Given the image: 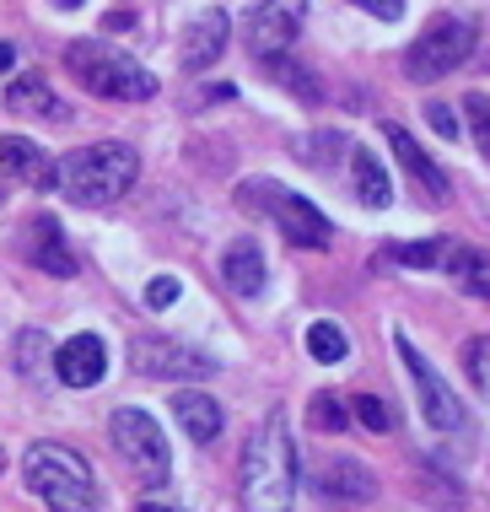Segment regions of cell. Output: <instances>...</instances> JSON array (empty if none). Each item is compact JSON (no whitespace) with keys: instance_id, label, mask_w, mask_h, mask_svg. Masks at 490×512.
Masks as SVG:
<instances>
[{"instance_id":"1","label":"cell","mask_w":490,"mask_h":512,"mask_svg":"<svg viewBox=\"0 0 490 512\" xmlns=\"http://www.w3.org/2000/svg\"><path fill=\"white\" fill-rule=\"evenodd\" d=\"M248 512H291L297 502V442H291L286 410H270L259 432L243 448V475H237Z\"/></svg>"},{"instance_id":"2","label":"cell","mask_w":490,"mask_h":512,"mask_svg":"<svg viewBox=\"0 0 490 512\" xmlns=\"http://www.w3.org/2000/svg\"><path fill=\"white\" fill-rule=\"evenodd\" d=\"M140 157L124 141H97V146H76L54 162V189L76 205H114L135 189Z\"/></svg>"},{"instance_id":"3","label":"cell","mask_w":490,"mask_h":512,"mask_svg":"<svg viewBox=\"0 0 490 512\" xmlns=\"http://www.w3.org/2000/svg\"><path fill=\"white\" fill-rule=\"evenodd\" d=\"M22 480L49 512H97V480L65 442H33L22 453Z\"/></svg>"},{"instance_id":"4","label":"cell","mask_w":490,"mask_h":512,"mask_svg":"<svg viewBox=\"0 0 490 512\" xmlns=\"http://www.w3.org/2000/svg\"><path fill=\"white\" fill-rule=\"evenodd\" d=\"M65 65H70V76H76L81 87L97 92V98H114V103L157 98V76H151L146 65H135L130 54H119L108 44H92V38H76V44L65 49Z\"/></svg>"},{"instance_id":"5","label":"cell","mask_w":490,"mask_h":512,"mask_svg":"<svg viewBox=\"0 0 490 512\" xmlns=\"http://www.w3.org/2000/svg\"><path fill=\"white\" fill-rule=\"evenodd\" d=\"M108 432H114L119 459L130 464L146 486H167V480H173V453H167V437L157 432V421H151L146 410H135V405L114 410Z\"/></svg>"},{"instance_id":"6","label":"cell","mask_w":490,"mask_h":512,"mask_svg":"<svg viewBox=\"0 0 490 512\" xmlns=\"http://www.w3.org/2000/svg\"><path fill=\"white\" fill-rule=\"evenodd\" d=\"M469 54H474V22L437 17L410 44V54H404V71H410V81H437V76H453Z\"/></svg>"},{"instance_id":"7","label":"cell","mask_w":490,"mask_h":512,"mask_svg":"<svg viewBox=\"0 0 490 512\" xmlns=\"http://www.w3.org/2000/svg\"><path fill=\"white\" fill-rule=\"evenodd\" d=\"M243 200L270 205V211H275V227L286 232L291 248H329V238H334L329 216L318 211L313 200L291 195V189H280V184H243Z\"/></svg>"},{"instance_id":"8","label":"cell","mask_w":490,"mask_h":512,"mask_svg":"<svg viewBox=\"0 0 490 512\" xmlns=\"http://www.w3.org/2000/svg\"><path fill=\"white\" fill-rule=\"evenodd\" d=\"M130 367L146 372V378H167V383H189V378H216V356L194 351V345H178V340H162V335H146L130 345Z\"/></svg>"},{"instance_id":"9","label":"cell","mask_w":490,"mask_h":512,"mask_svg":"<svg viewBox=\"0 0 490 512\" xmlns=\"http://www.w3.org/2000/svg\"><path fill=\"white\" fill-rule=\"evenodd\" d=\"M394 345H399V362H404V372H410V383H415V394H420L426 421L437 426V432H458V426H464V405H458V394L442 383V372L415 351L410 335H394Z\"/></svg>"},{"instance_id":"10","label":"cell","mask_w":490,"mask_h":512,"mask_svg":"<svg viewBox=\"0 0 490 512\" xmlns=\"http://www.w3.org/2000/svg\"><path fill=\"white\" fill-rule=\"evenodd\" d=\"M302 22H307V0H264L248 17V49L259 60H275V54H286L302 38Z\"/></svg>"},{"instance_id":"11","label":"cell","mask_w":490,"mask_h":512,"mask_svg":"<svg viewBox=\"0 0 490 512\" xmlns=\"http://www.w3.org/2000/svg\"><path fill=\"white\" fill-rule=\"evenodd\" d=\"M313 491L324 496V502H334V507H345V502H372V496H377V475H372L361 459H329V464H318Z\"/></svg>"},{"instance_id":"12","label":"cell","mask_w":490,"mask_h":512,"mask_svg":"<svg viewBox=\"0 0 490 512\" xmlns=\"http://www.w3.org/2000/svg\"><path fill=\"white\" fill-rule=\"evenodd\" d=\"M54 372H60L65 389H92V383H103V372H108V345L97 335L65 340L60 351H54Z\"/></svg>"},{"instance_id":"13","label":"cell","mask_w":490,"mask_h":512,"mask_svg":"<svg viewBox=\"0 0 490 512\" xmlns=\"http://www.w3.org/2000/svg\"><path fill=\"white\" fill-rule=\"evenodd\" d=\"M227 33H232V22L221 6L200 11L184 33V71H210V65L221 60V49H227Z\"/></svg>"},{"instance_id":"14","label":"cell","mask_w":490,"mask_h":512,"mask_svg":"<svg viewBox=\"0 0 490 512\" xmlns=\"http://www.w3.org/2000/svg\"><path fill=\"white\" fill-rule=\"evenodd\" d=\"M383 135H388V146H394V157L404 162V173L415 178V189H420V195H426V200H437V205H447V195H453V189H447V178H442L437 162H431L426 151L415 146V135H410V130H399V124H388Z\"/></svg>"},{"instance_id":"15","label":"cell","mask_w":490,"mask_h":512,"mask_svg":"<svg viewBox=\"0 0 490 512\" xmlns=\"http://www.w3.org/2000/svg\"><path fill=\"white\" fill-rule=\"evenodd\" d=\"M0 168L17 173L27 189H54V157L38 151L27 135H0Z\"/></svg>"},{"instance_id":"16","label":"cell","mask_w":490,"mask_h":512,"mask_svg":"<svg viewBox=\"0 0 490 512\" xmlns=\"http://www.w3.org/2000/svg\"><path fill=\"white\" fill-rule=\"evenodd\" d=\"M27 254H33L38 270L49 275H76V254H70L65 232L54 216H33V227H27Z\"/></svg>"},{"instance_id":"17","label":"cell","mask_w":490,"mask_h":512,"mask_svg":"<svg viewBox=\"0 0 490 512\" xmlns=\"http://www.w3.org/2000/svg\"><path fill=\"white\" fill-rule=\"evenodd\" d=\"M6 108L11 114H22V119H70V108L49 92V81L38 76V71H27V76H17L6 87Z\"/></svg>"},{"instance_id":"18","label":"cell","mask_w":490,"mask_h":512,"mask_svg":"<svg viewBox=\"0 0 490 512\" xmlns=\"http://www.w3.org/2000/svg\"><path fill=\"white\" fill-rule=\"evenodd\" d=\"M221 275H227V286L237 297H259L264 292V254H259V243H248V238H237L227 254H221Z\"/></svg>"},{"instance_id":"19","label":"cell","mask_w":490,"mask_h":512,"mask_svg":"<svg viewBox=\"0 0 490 512\" xmlns=\"http://www.w3.org/2000/svg\"><path fill=\"white\" fill-rule=\"evenodd\" d=\"M173 415H178V426L200 442H216L221 437V405L210 394H200V389H184V394H173Z\"/></svg>"},{"instance_id":"20","label":"cell","mask_w":490,"mask_h":512,"mask_svg":"<svg viewBox=\"0 0 490 512\" xmlns=\"http://www.w3.org/2000/svg\"><path fill=\"white\" fill-rule=\"evenodd\" d=\"M350 162H356V195H361V205L383 211V205L394 200V178H388V168L372 157L367 146H356V151H350Z\"/></svg>"},{"instance_id":"21","label":"cell","mask_w":490,"mask_h":512,"mask_svg":"<svg viewBox=\"0 0 490 512\" xmlns=\"http://www.w3.org/2000/svg\"><path fill=\"white\" fill-rule=\"evenodd\" d=\"M447 254H453L447 238H420V243H388L383 248V259H394L404 270H437V265H447Z\"/></svg>"},{"instance_id":"22","label":"cell","mask_w":490,"mask_h":512,"mask_svg":"<svg viewBox=\"0 0 490 512\" xmlns=\"http://www.w3.org/2000/svg\"><path fill=\"white\" fill-rule=\"evenodd\" d=\"M447 270H453V281L464 286V292L490 297V254H480V248H453V254H447Z\"/></svg>"},{"instance_id":"23","label":"cell","mask_w":490,"mask_h":512,"mask_svg":"<svg viewBox=\"0 0 490 512\" xmlns=\"http://www.w3.org/2000/svg\"><path fill=\"white\" fill-rule=\"evenodd\" d=\"M307 426L313 432H350V405L334 389H318L313 405H307Z\"/></svg>"},{"instance_id":"24","label":"cell","mask_w":490,"mask_h":512,"mask_svg":"<svg viewBox=\"0 0 490 512\" xmlns=\"http://www.w3.org/2000/svg\"><path fill=\"white\" fill-rule=\"evenodd\" d=\"M307 351H313V362H324V367H334V362H345L350 356V340H345V329L340 324H313L307 329Z\"/></svg>"},{"instance_id":"25","label":"cell","mask_w":490,"mask_h":512,"mask_svg":"<svg viewBox=\"0 0 490 512\" xmlns=\"http://www.w3.org/2000/svg\"><path fill=\"white\" fill-rule=\"evenodd\" d=\"M350 415H356L361 426H367V432H394V415H388V405L383 399H372V394H350Z\"/></svg>"},{"instance_id":"26","label":"cell","mask_w":490,"mask_h":512,"mask_svg":"<svg viewBox=\"0 0 490 512\" xmlns=\"http://www.w3.org/2000/svg\"><path fill=\"white\" fill-rule=\"evenodd\" d=\"M464 367H469V378H474V389H480V399H490V335L464 345Z\"/></svg>"},{"instance_id":"27","label":"cell","mask_w":490,"mask_h":512,"mask_svg":"<svg viewBox=\"0 0 490 512\" xmlns=\"http://www.w3.org/2000/svg\"><path fill=\"white\" fill-rule=\"evenodd\" d=\"M264 71L270 76H280V81H291V92H297V98H318V87H313V76L307 71H297V65L286 60V54H275V60H259Z\"/></svg>"},{"instance_id":"28","label":"cell","mask_w":490,"mask_h":512,"mask_svg":"<svg viewBox=\"0 0 490 512\" xmlns=\"http://www.w3.org/2000/svg\"><path fill=\"white\" fill-rule=\"evenodd\" d=\"M464 108H469V124H474V141H480V151L490 157V98H480V92H474Z\"/></svg>"},{"instance_id":"29","label":"cell","mask_w":490,"mask_h":512,"mask_svg":"<svg viewBox=\"0 0 490 512\" xmlns=\"http://www.w3.org/2000/svg\"><path fill=\"white\" fill-rule=\"evenodd\" d=\"M426 124L442 135V141H458V135H464V130H458V119H453V108H447V103H426Z\"/></svg>"},{"instance_id":"30","label":"cell","mask_w":490,"mask_h":512,"mask_svg":"<svg viewBox=\"0 0 490 512\" xmlns=\"http://www.w3.org/2000/svg\"><path fill=\"white\" fill-rule=\"evenodd\" d=\"M173 302H178V281H173V275H157V281H151L146 286V308H173Z\"/></svg>"},{"instance_id":"31","label":"cell","mask_w":490,"mask_h":512,"mask_svg":"<svg viewBox=\"0 0 490 512\" xmlns=\"http://www.w3.org/2000/svg\"><path fill=\"white\" fill-rule=\"evenodd\" d=\"M361 11H372V17H383V22H399L404 17V0H356Z\"/></svg>"},{"instance_id":"32","label":"cell","mask_w":490,"mask_h":512,"mask_svg":"<svg viewBox=\"0 0 490 512\" xmlns=\"http://www.w3.org/2000/svg\"><path fill=\"white\" fill-rule=\"evenodd\" d=\"M11 60H17V49H11V44H0V71H11Z\"/></svg>"},{"instance_id":"33","label":"cell","mask_w":490,"mask_h":512,"mask_svg":"<svg viewBox=\"0 0 490 512\" xmlns=\"http://www.w3.org/2000/svg\"><path fill=\"white\" fill-rule=\"evenodd\" d=\"M140 512H178V507H162V502H140Z\"/></svg>"},{"instance_id":"34","label":"cell","mask_w":490,"mask_h":512,"mask_svg":"<svg viewBox=\"0 0 490 512\" xmlns=\"http://www.w3.org/2000/svg\"><path fill=\"white\" fill-rule=\"evenodd\" d=\"M54 6H65V11H76V6H81V0H54Z\"/></svg>"},{"instance_id":"35","label":"cell","mask_w":490,"mask_h":512,"mask_svg":"<svg viewBox=\"0 0 490 512\" xmlns=\"http://www.w3.org/2000/svg\"><path fill=\"white\" fill-rule=\"evenodd\" d=\"M0 469H6V448H0Z\"/></svg>"}]
</instances>
